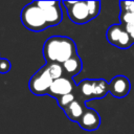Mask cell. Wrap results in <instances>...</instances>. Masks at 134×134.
I'll list each match as a JSON object with an SVG mask.
<instances>
[{
	"mask_svg": "<svg viewBox=\"0 0 134 134\" xmlns=\"http://www.w3.org/2000/svg\"><path fill=\"white\" fill-rule=\"evenodd\" d=\"M75 54H77L75 42L68 37L52 36L45 41L43 46V55L46 63L62 65Z\"/></svg>",
	"mask_w": 134,
	"mask_h": 134,
	"instance_id": "6da1fadb",
	"label": "cell"
},
{
	"mask_svg": "<svg viewBox=\"0 0 134 134\" xmlns=\"http://www.w3.org/2000/svg\"><path fill=\"white\" fill-rule=\"evenodd\" d=\"M69 19L76 24H85L96 18L100 10L99 1H63Z\"/></svg>",
	"mask_w": 134,
	"mask_h": 134,
	"instance_id": "7a4b0ae2",
	"label": "cell"
},
{
	"mask_svg": "<svg viewBox=\"0 0 134 134\" xmlns=\"http://www.w3.org/2000/svg\"><path fill=\"white\" fill-rule=\"evenodd\" d=\"M21 22L24 27L31 31H42L49 26L44 10L37 1L25 5L21 12Z\"/></svg>",
	"mask_w": 134,
	"mask_h": 134,
	"instance_id": "3957f363",
	"label": "cell"
},
{
	"mask_svg": "<svg viewBox=\"0 0 134 134\" xmlns=\"http://www.w3.org/2000/svg\"><path fill=\"white\" fill-rule=\"evenodd\" d=\"M109 92V83L103 79H86L77 84L76 93L79 97L86 102L94 98H103Z\"/></svg>",
	"mask_w": 134,
	"mask_h": 134,
	"instance_id": "277c9868",
	"label": "cell"
},
{
	"mask_svg": "<svg viewBox=\"0 0 134 134\" xmlns=\"http://www.w3.org/2000/svg\"><path fill=\"white\" fill-rule=\"evenodd\" d=\"M53 77L50 74L48 65L45 64L41 67L29 80L28 87L32 94L35 95H46L49 92L50 86L53 82Z\"/></svg>",
	"mask_w": 134,
	"mask_h": 134,
	"instance_id": "5b68a950",
	"label": "cell"
},
{
	"mask_svg": "<svg viewBox=\"0 0 134 134\" xmlns=\"http://www.w3.org/2000/svg\"><path fill=\"white\" fill-rule=\"evenodd\" d=\"M106 38L110 44L121 49H127L133 44L131 36L121 23L112 24L111 26H109L106 32Z\"/></svg>",
	"mask_w": 134,
	"mask_h": 134,
	"instance_id": "8992f818",
	"label": "cell"
},
{
	"mask_svg": "<svg viewBox=\"0 0 134 134\" xmlns=\"http://www.w3.org/2000/svg\"><path fill=\"white\" fill-rule=\"evenodd\" d=\"M76 89H77V85L74 83L73 79L63 75L52 82L48 95L58 99L63 95L76 92Z\"/></svg>",
	"mask_w": 134,
	"mask_h": 134,
	"instance_id": "52a82bcc",
	"label": "cell"
},
{
	"mask_svg": "<svg viewBox=\"0 0 134 134\" xmlns=\"http://www.w3.org/2000/svg\"><path fill=\"white\" fill-rule=\"evenodd\" d=\"M39 6L44 10L49 26L59 25L63 19L60 1H37Z\"/></svg>",
	"mask_w": 134,
	"mask_h": 134,
	"instance_id": "ba28073f",
	"label": "cell"
},
{
	"mask_svg": "<svg viewBox=\"0 0 134 134\" xmlns=\"http://www.w3.org/2000/svg\"><path fill=\"white\" fill-rule=\"evenodd\" d=\"M130 81L125 75H116L109 83V93L117 98L127 96L130 92Z\"/></svg>",
	"mask_w": 134,
	"mask_h": 134,
	"instance_id": "9c48e42d",
	"label": "cell"
},
{
	"mask_svg": "<svg viewBox=\"0 0 134 134\" xmlns=\"http://www.w3.org/2000/svg\"><path fill=\"white\" fill-rule=\"evenodd\" d=\"M77 124L80 125V127L82 129H84L86 131H94V130L98 129V127L100 125L99 114L94 109L87 108Z\"/></svg>",
	"mask_w": 134,
	"mask_h": 134,
	"instance_id": "30bf717a",
	"label": "cell"
},
{
	"mask_svg": "<svg viewBox=\"0 0 134 134\" xmlns=\"http://www.w3.org/2000/svg\"><path fill=\"white\" fill-rule=\"evenodd\" d=\"M87 107L85 105V102L82 100L80 97L76 98L74 102H72L69 106H67L63 111L66 114V116L72 120V121H76L79 122V120L81 119V117L83 116V114L85 113Z\"/></svg>",
	"mask_w": 134,
	"mask_h": 134,
	"instance_id": "8fae6325",
	"label": "cell"
},
{
	"mask_svg": "<svg viewBox=\"0 0 134 134\" xmlns=\"http://www.w3.org/2000/svg\"><path fill=\"white\" fill-rule=\"evenodd\" d=\"M82 66H83L82 60L77 54L71 57L70 59H68L67 61H65L62 64L64 76H68V77H71V79L74 77L75 75H77L81 72Z\"/></svg>",
	"mask_w": 134,
	"mask_h": 134,
	"instance_id": "7c38bea8",
	"label": "cell"
},
{
	"mask_svg": "<svg viewBox=\"0 0 134 134\" xmlns=\"http://www.w3.org/2000/svg\"><path fill=\"white\" fill-rule=\"evenodd\" d=\"M119 19L121 24L126 27L127 31L131 36L134 43V12L133 13H120Z\"/></svg>",
	"mask_w": 134,
	"mask_h": 134,
	"instance_id": "4fadbf2b",
	"label": "cell"
},
{
	"mask_svg": "<svg viewBox=\"0 0 134 134\" xmlns=\"http://www.w3.org/2000/svg\"><path fill=\"white\" fill-rule=\"evenodd\" d=\"M76 98H79V95L76 92H73V93H69V94H66V95H63L61 97H59L57 99V103L58 105L61 107V109H65L67 106H69L72 102H74Z\"/></svg>",
	"mask_w": 134,
	"mask_h": 134,
	"instance_id": "5bb4252c",
	"label": "cell"
},
{
	"mask_svg": "<svg viewBox=\"0 0 134 134\" xmlns=\"http://www.w3.org/2000/svg\"><path fill=\"white\" fill-rule=\"evenodd\" d=\"M120 13H133L134 12V1H121L119 2Z\"/></svg>",
	"mask_w": 134,
	"mask_h": 134,
	"instance_id": "9a60e30c",
	"label": "cell"
},
{
	"mask_svg": "<svg viewBox=\"0 0 134 134\" xmlns=\"http://www.w3.org/2000/svg\"><path fill=\"white\" fill-rule=\"evenodd\" d=\"M12 69L10 62L5 58H0V73H7Z\"/></svg>",
	"mask_w": 134,
	"mask_h": 134,
	"instance_id": "2e32d148",
	"label": "cell"
},
{
	"mask_svg": "<svg viewBox=\"0 0 134 134\" xmlns=\"http://www.w3.org/2000/svg\"><path fill=\"white\" fill-rule=\"evenodd\" d=\"M0 58H1V57H0Z\"/></svg>",
	"mask_w": 134,
	"mask_h": 134,
	"instance_id": "e0dca14e",
	"label": "cell"
}]
</instances>
